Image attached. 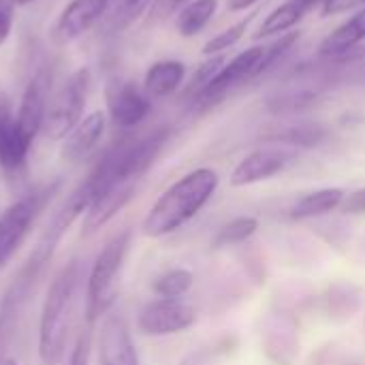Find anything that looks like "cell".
I'll list each match as a JSON object with an SVG mask.
<instances>
[{
	"label": "cell",
	"mask_w": 365,
	"mask_h": 365,
	"mask_svg": "<svg viewBox=\"0 0 365 365\" xmlns=\"http://www.w3.org/2000/svg\"><path fill=\"white\" fill-rule=\"evenodd\" d=\"M190 0H154L152 9H150V17L152 21H165L171 15H178Z\"/></svg>",
	"instance_id": "f546056e"
},
{
	"label": "cell",
	"mask_w": 365,
	"mask_h": 365,
	"mask_svg": "<svg viewBox=\"0 0 365 365\" xmlns=\"http://www.w3.org/2000/svg\"><path fill=\"white\" fill-rule=\"evenodd\" d=\"M79 284V263L73 259L53 276L38 323V359L43 365H60L66 353V342L73 323L75 295Z\"/></svg>",
	"instance_id": "7a4b0ae2"
},
{
	"label": "cell",
	"mask_w": 365,
	"mask_h": 365,
	"mask_svg": "<svg viewBox=\"0 0 365 365\" xmlns=\"http://www.w3.org/2000/svg\"><path fill=\"white\" fill-rule=\"evenodd\" d=\"M357 6H365V0H325L323 2V15H340V13H349Z\"/></svg>",
	"instance_id": "d6a6232c"
},
{
	"label": "cell",
	"mask_w": 365,
	"mask_h": 365,
	"mask_svg": "<svg viewBox=\"0 0 365 365\" xmlns=\"http://www.w3.org/2000/svg\"><path fill=\"white\" fill-rule=\"evenodd\" d=\"M265 53H267V45H255V47L240 51L231 60H227V64L216 75V79L197 98H192L188 103L190 109L195 113H205L212 107H216L218 103H222L235 88H242V86L263 77L265 75L263 73Z\"/></svg>",
	"instance_id": "277c9868"
},
{
	"label": "cell",
	"mask_w": 365,
	"mask_h": 365,
	"mask_svg": "<svg viewBox=\"0 0 365 365\" xmlns=\"http://www.w3.org/2000/svg\"><path fill=\"white\" fill-rule=\"evenodd\" d=\"M344 197H346V192L342 188H319V190H312V192L304 195L302 199H297L293 203L289 216L293 220H310V218L325 216L329 212L340 210Z\"/></svg>",
	"instance_id": "d6986e66"
},
{
	"label": "cell",
	"mask_w": 365,
	"mask_h": 365,
	"mask_svg": "<svg viewBox=\"0 0 365 365\" xmlns=\"http://www.w3.org/2000/svg\"><path fill=\"white\" fill-rule=\"evenodd\" d=\"M297 2H299V4L310 13V11H312V9H317V6H323V2H325V0H297Z\"/></svg>",
	"instance_id": "8d00e7d4"
},
{
	"label": "cell",
	"mask_w": 365,
	"mask_h": 365,
	"mask_svg": "<svg viewBox=\"0 0 365 365\" xmlns=\"http://www.w3.org/2000/svg\"><path fill=\"white\" fill-rule=\"evenodd\" d=\"M263 349H265V355L276 365H293L299 353V336L291 317L274 314L267 321Z\"/></svg>",
	"instance_id": "4fadbf2b"
},
{
	"label": "cell",
	"mask_w": 365,
	"mask_h": 365,
	"mask_svg": "<svg viewBox=\"0 0 365 365\" xmlns=\"http://www.w3.org/2000/svg\"><path fill=\"white\" fill-rule=\"evenodd\" d=\"M17 4H21V6H26V4H30V2H34V0H15Z\"/></svg>",
	"instance_id": "f35d334b"
},
{
	"label": "cell",
	"mask_w": 365,
	"mask_h": 365,
	"mask_svg": "<svg viewBox=\"0 0 365 365\" xmlns=\"http://www.w3.org/2000/svg\"><path fill=\"white\" fill-rule=\"evenodd\" d=\"M220 175L210 167H199L173 182L150 207L141 222L145 237L158 240L190 222L216 195Z\"/></svg>",
	"instance_id": "6da1fadb"
},
{
	"label": "cell",
	"mask_w": 365,
	"mask_h": 365,
	"mask_svg": "<svg viewBox=\"0 0 365 365\" xmlns=\"http://www.w3.org/2000/svg\"><path fill=\"white\" fill-rule=\"evenodd\" d=\"M259 229V220L252 216H237L233 220H229L227 225H222L218 229V233L212 240V246L216 250L227 248V246H235V244H244L248 242Z\"/></svg>",
	"instance_id": "cb8c5ba5"
},
{
	"label": "cell",
	"mask_w": 365,
	"mask_h": 365,
	"mask_svg": "<svg viewBox=\"0 0 365 365\" xmlns=\"http://www.w3.org/2000/svg\"><path fill=\"white\" fill-rule=\"evenodd\" d=\"M11 28H13V13H11V6H6V4L0 2V45L9 38Z\"/></svg>",
	"instance_id": "e575fe53"
},
{
	"label": "cell",
	"mask_w": 365,
	"mask_h": 365,
	"mask_svg": "<svg viewBox=\"0 0 365 365\" xmlns=\"http://www.w3.org/2000/svg\"><path fill=\"white\" fill-rule=\"evenodd\" d=\"M98 365H139V355L120 314H107L98 331Z\"/></svg>",
	"instance_id": "30bf717a"
},
{
	"label": "cell",
	"mask_w": 365,
	"mask_h": 365,
	"mask_svg": "<svg viewBox=\"0 0 365 365\" xmlns=\"http://www.w3.org/2000/svg\"><path fill=\"white\" fill-rule=\"evenodd\" d=\"M361 308V291L355 284L336 282L323 297V310L334 321H349Z\"/></svg>",
	"instance_id": "ffe728a7"
},
{
	"label": "cell",
	"mask_w": 365,
	"mask_h": 365,
	"mask_svg": "<svg viewBox=\"0 0 365 365\" xmlns=\"http://www.w3.org/2000/svg\"><path fill=\"white\" fill-rule=\"evenodd\" d=\"M365 41V6H361L351 19L342 21L334 32H329L321 45L319 56L321 58H340L353 49H357Z\"/></svg>",
	"instance_id": "2e32d148"
},
{
	"label": "cell",
	"mask_w": 365,
	"mask_h": 365,
	"mask_svg": "<svg viewBox=\"0 0 365 365\" xmlns=\"http://www.w3.org/2000/svg\"><path fill=\"white\" fill-rule=\"evenodd\" d=\"M0 365H17V361H13V359H6V357H0Z\"/></svg>",
	"instance_id": "74e56055"
},
{
	"label": "cell",
	"mask_w": 365,
	"mask_h": 365,
	"mask_svg": "<svg viewBox=\"0 0 365 365\" xmlns=\"http://www.w3.org/2000/svg\"><path fill=\"white\" fill-rule=\"evenodd\" d=\"M47 88H49L47 73L36 71L32 75V79L26 83V90L21 94V101H19V107H17V113H15L17 126L32 141L43 130L45 113H47Z\"/></svg>",
	"instance_id": "7c38bea8"
},
{
	"label": "cell",
	"mask_w": 365,
	"mask_h": 365,
	"mask_svg": "<svg viewBox=\"0 0 365 365\" xmlns=\"http://www.w3.org/2000/svg\"><path fill=\"white\" fill-rule=\"evenodd\" d=\"M154 0H120L109 17V26L113 32H122L130 28L141 15H145L152 9Z\"/></svg>",
	"instance_id": "4316f807"
},
{
	"label": "cell",
	"mask_w": 365,
	"mask_h": 365,
	"mask_svg": "<svg viewBox=\"0 0 365 365\" xmlns=\"http://www.w3.org/2000/svg\"><path fill=\"white\" fill-rule=\"evenodd\" d=\"M197 321V312L184 299L156 297L148 302L137 314V327L145 336L165 338L190 329Z\"/></svg>",
	"instance_id": "ba28073f"
},
{
	"label": "cell",
	"mask_w": 365,
	"mask_h": 365,
	"mask_svg": "<svg viewBox=\"0 0 365 365\" xmlns=\"http://www.w3.org/2000/svg\"><path fill=\"white\" fill-rule=\"evenodd\" d=\"M135 190H137L135 184H124V186L109 190L101 199H96L83 216V233L92 235L98 229H103L113 216H118L130 203V199L135 197Z\"/></svg>",
	"instance_id": "e0dca14e"
},
{
	"label": "cell",
	"mask_w": 365,
	"mask_h": 365,
	"mask_svg": "<svg viewBox=\"0 0 365 365\" xmlns=\"http://www.w3.org/2000/svg\"><path fill=\"white\" fill-rule=\"evenodd\" d=\"M261 139L293 150L317 148L327 139V128L319 122H289L261 133Z\"/></svg>",
	"instance_id": "9a60e30c"
},
{
	"label": "cell",
	"mask_w": 365,
	"mask_h": 365,
	"mask_svg": "<svg viewBox=\"0 0 365 365\" xmlns=\"http://www.w3.org/2000/svg\"><path fill=\"white\" fill-rule=\"evenodd\" d=\"M133 233L126 229L118 235H113L103 250L98 252L90 276H88V289H86V323L94 325L101 317L107 314V310L113 306L118 295V282L120 274L130 248Z\"/></svg>",
	"instance_id": "3957f363"
},
{
	"label": "cell",
	"mask_w": 365,
	"mask_h": 365,
	"mask_svg": "<svg viewBox=\"0 0 365 365\" xmlns=\"http://www.w3.org/2000/svg\"><path fill=\"white\" fill-rule=\"evenodd\" d=\"M259 13H261V9H255V11H250L246 17H242L240 21H235L233 26H229V28H225L222 32H218L216 36H212V38L203 45V53H205V56H218V53H225L227 49L235 47V45L244 38V34L248 32L250 24L257 19Z\"/></svg>",
	"instance_id": "603a6c76"
},
{
	"label": "cell",
	"mask_w": 365,
	"mask_h": 365,
	"mask_svg": "<svg viewBox=\"0 0 365 365\" xmlns=\"http://www.w3.org/2000/svg\"><path fill=\"white\" fill-rule=\"evenodd\" d=\"M195 276L190 269L186 267H173L165 274H160L154 284L152 291L156 293V297H167V299H182L190 289H192Z\"/></svg>",
	"instance_id": "d4e9b609"
},
{
	"label": "cell",
	"mask_w": 365,
	"mask_h": 365,
	"mask_svg": "<svg viewBox=\"0 0 365 365\" xmlns=\"http://www.w3.org/2000/svg\"><path fill=\"white\" fill-rule=\"evenodd\" d=\"M15 126V113H13V101L4 88H0V141L6 137V133Z\"/></svg>",
	"instance_id": "4dcf8cb0"
},
{
	"label": "cell",
	"mask_w": 365,
	"mask_h": 365,
	"mask_svg": "<svg viewBox=\"0 0 365 365\" xmlns=\"http://www.w3.org/2000/svg\"><path fill=\"white\" fill-rule=\"evenodd\" d=\"M227 56L225 53H218V56H210L205 62L199 64V68L195 71V75L190 77V81L186 83V90H184V98L186 103H190L192 98H197L214 79L216 75L222 71V66L227 64Z\"/></svg>",
	"instance_id": "484cf974"
},
{
	"label": "cell",
	"mask_w": 365,
	"mask_h": 365,
	"mask_svg": "<svg viewBox=\"0 0 365 365\" xmlns=\"http://www.w3.org/2000/svg\"><path fill=\"white\" fill-rule=\"evenodd\" d=\"M340 210L349 216H361L365 214V186L364 188H357L353 192H349L340 205Z\"/></svg>",
	"instance_id": "1f68e13d"
},
{
	"label": "cell",
	"mask_w": 365,
	"mask_h": 365,
	"mask_svg": "<svg viewBox=\"0 0 365 365\" xmlns=\"http://www.w3.org/2000/svg\"><path fill=\"white\" fill-rule=\"evenodd\" d=\"M92 331L94 325H88L81 329V334L77 336L75 349L71 353V361L68 365H90V355H92Z\"/></svg>",
	"instance_id": "f1b7e54d"
},
{
	"label": "cell",
	"mask_w": 365,
	"mask_h": 365,
	"mask_svg": "<svg viewBox=\"0 0 365 365\" xmlns=\"http://www.w3.org/2000/svg\"><path fill=\"white\" fill-rule=\"evenodd\" d=\"M295 160H297V150L293 148L276 145V143L257 148L233 167L229 184L233 188H246V186L272 180L278 173L287 171Z\"/></svg>",
	"instance_id": "52a82bcc"
},
{
	"label": "cell",
	"mask_w": 365,
	"mask_h": 365,
	"mask_svg": "<svg viewBox=\"0 0 365 365\" xmlns=\"http://www.w3.org/2000/svg\"><path fill=\"white\" fill-rule=\"evenodd\" d=\"M214 357H216L214 349L212 351L210 349H201V351H195L188 357H184L180 365H214Z\"/></svg>",
	"instance_id": "836d02e7"
},
{
	"label": "cell",
	"mask_w": 365,
	"mask_h": 365,
	"mask_svg": "<svg viewBox=\"0 0 365 365\" xmlns=\"http://www.w3.org/2000/svg\"><path fill=\"white\" fill-rule=\"evenodd\" d=\"M186 79V64L180 60H158L143 77V90L150 98H165L182 88Z\"/></svg>",
	"instance_id": "ac0fdd59"
},
{
	"label": "cell",
	"mask_w": 365,
	"mask_h": 365,
	"mask_svg": "<svg viewBox=\"0 0 365 365\" xmlns=\"http://www.w3.org/2000/svg\"><path fill=\"white\" fill-rule=\"evenodd\" d=\"M109 6L111 0H71L53 26V41L58 45L77 41L109 11Z\"/></svg>",
	"instance_id": "8fae6325"
},
{
	"label": "cell",
	"mask_w": 365,
	"mask_h": 365,
	"mask_svg": "<svg viewBox=\"0 0 365 365\" xmlns=\"http://www.w3.org/2000/svg\"><path fill=\"white\" fill-rule=\"evenodd\" d=\"M259 0H227V9L237 13V11H248L257 4Z\"/></svg>",
	"instance_id": "d590c367"
},
{
	"label": "cell",
	"mask_w": 365,
	"mask_h": 365,
	"mask_svg": "<svg viewBox=\"0 0 365 365\" xmlns=\"http://www.w3.org/2000/svg\"><path fill=\"white\" fill-rule=\"evenodd\" d=\"M218 0H190L178 15H175V30L180 36L190 38L197 36L216 15Z\"/></svg>",
	"instance_id": "44dd1931"
},
{
	"label": "cell",
	"mask_w": 365,
	"mask_h": 365,
	"mask_svg": "<svg viewBox=\"0 0 365 365\" xmlns=\"http://www.w3.org/2000/svg\"><path fill=\"white\" fill-rule=\"evenodd\" d=\"M308 15V11L297 2V0H287L282 2L280 6H276L272 13L265 15L263 24L259 26L257 30V38H263V36H274V34H287L291 32L304 17Z\"/></svg>",
	"instance_id": "7402d4cb"
},
{
	"label": "cell",
	"mask_w": 365,
	"mask_h": 365,
	"mask_svg": "<svg viewBox=\"0 0 365 365\" xmlns=\"http://www.w3.org/2000/svg\"><path fill=\"white\" fill-rule=\"evenodd\" d=\"M310 365H365L361 361V357L349 353V351H342L340 346L336 344H329V346H323L317 355H312V361Z\"/></svg>",
	"instance_id": "83f0119b"
},
{
	"label": "cell",
	"mask_w": 365,
	"mask_h": 365,
	"mask_svg": "<svg viewBox=\"0 0 365 365\" xmlns=\"http://www.w3.org/2000/svg\"><path fill=\"white\" fill-rule=\"evenodd\" d=\"M90 68L81 66L75 73L66 77V81L60 86V90L53 94V98L47 105L45 122H43V133L49 139H64L81 120H83V109L90 92Z\"/></svg>",
	"instance_id": "5b68a950"
},
{
	"label": "cell",
	"mask_w": 365,
	"mask_h": 365,
	"mask_svg": "<svg viewBox=\"0 0 365 365\" xmlns=\"http://www.w3.org/2000/svg\"><path fill=\"white\" fill-rule=\"evenodd\" d=\"M107 111L118 128L130 130L145 122L152 111V98L135 81L118 79L107 88Z\"/></svg>",
	"instance_id": "9c48e42d"
},
{
	"label": "cell",
	"mask_w": 365,
	"mask_h": 365,
	"mask_svg": "<svg viewBox=\"0 0 365 365\" xmlns=\"http://www.w3.org/2000/svg\"><path fill=\"white\" fill-rule=\"evenodd\" d=\"M107 128V115L103 111H94L86 115L64 139H62V158L68 163L83 160L103 139Z\"/></svg>",
	"instance_id": "5bb4252c"
},
{
	"label": "cell",
	"mask_w": 365,
	"mask_h": 365,
	"mask_svg": "<svg viewBox=\"0 0 365 365\" xmlns=\"http://www.w3.org/2000/svg\"><path fill=\"white\" fill-rule=\"evenodd\" d=\"M56 186L58 184L32 190L19 197L0 214V267H4L19 250V246L30 233V227L34 225V218L43 210L45 201L51 197Z\"/></svg>",
	"instance_id": "8992f818"
}]
</instances>
